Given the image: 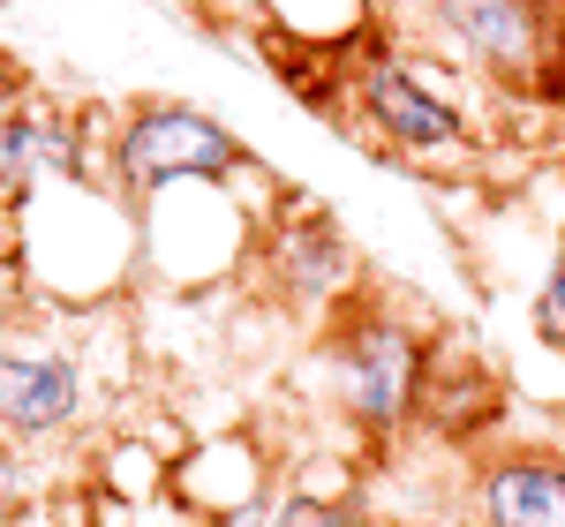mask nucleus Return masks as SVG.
I'll use <instances>...</instances> for the list:
<instances>
[{
	"label": "nucleus",
	"instance_id": "obj_10",
	"mask_svg": "<svg viewBox=\"0 0 565 527\" xmlns=\"http://www.w3.org/2000/svg\"><path fill=\"white\" fill-rule=\"evenodd\" d=\"M53 181H90V143H84V98L31 90L15 114H0V219L31 204Z\"/></svg>",
	"mask_w": 565,
	"mask_h": 527
},
{
	"label": "nucleus",
	"instance_id": "obj_6",
	"mask_svg": "<svg viewBox=\"0 0 565 527\" xmlns=\"http://www.w3.org/2000/svg\"><path fill=\"white\" fill-rule=\"evenodd\" d=\"M136 234H143V294L189 302V294H218L249 279L264 212L226 181H174L136 204Z\"/></svg>",
	"mask_w": 565,
	"mask_h": 527
},
{
	"label": "nucleus",
	"instance_id": "obj_17",
	"mask_svg": "<svg viewBox=\"0 0 565 527\" xmlns=\"http://www.w3.org/2000/svg\"><path fill=\"white\" fill-rule=\"evenodd\" d=\"M385 8H430V0H385Z\"/></svg>",
	"mask_w": 565,
	"mask_h": 527
},
{
	"label": "nucleus",
	"instance_id": "obj_9",
	"mask_svg": "<svg viewBox=\"0 0 565 527\" xmlns=\"http://www.w3.org/2000/svg\"><path fill=\"white\" fill-rule=\"evenodd\" d=\"M460 513L468 527H565V422L543 438H498L468 452L460 467Z\"/></svg>",
	"mask_w": 565,
	"mask_h": 527
},
{
	"label": "nucleus",
	"instance_id": "obj_16",
	"mask_svg": "<svg viewBox=\"0 0 565 527\" xmlns=\"http://www.w3.org/2000/svg\"><path fill=\"white\" fill-rule=\"evenodd\" d=\"M196 8H204L212 23H257L264 31V0H196Z\"/></svg>",
	"mask_w": 565,
	"mask_h": 527
},
{
	"label": "nucleus",
	"instance_id": "obj_3",
	"mask_svg": "<svg viewBox=\"0 0 565 527\" xmlns=\"http://www.w3.org/2000/svg\"><path fill=\"white\" fill-rule=\"evenodd\" d=\"M354 61V129L370 151H385L415 174H460L476 159V98L460 68H445L437 53L392 39V23H377L370 39L348 53Z\"/></svg>",
	"mask_w": 565,
	"mask_h": 527
},
{
	"label": "nucleus",
	"instance_id": "obj_11",
	"mask_svg": "<svg viewBox=\"0 0 565 527\" xmlns=\"http://www.w3.org/2000/svg\"><path fill=\"white\" fill-rule=\"evenodd\" d=\"M385 15L377 0H264V39L317 45V53H354Z\"/></svg>",
	"mask_w": 565,
	"mask_h": 527
},
{
	"label": "nucleus",
	"instance_id": "obj_15",
	"mask_svg": "<svg viewBox=\"0 0 565 527\" xmlns=\"http://www.w3.org/2000/svg\"><path fill=\"white\" fill-rule=\"evenodd\" d=\"M31 68H23V61H15V53H8V45H0V114H15V106H23V98H31Z\"/></svg>",
	"mask_w": 565,
	"mask_h": 527
},
{
	"label": "nucleus",
	"instance_id": "obj_8",
	"mask_svg": "<svg viewBox=\"0 0 565 527\" xmlns=\"http://www.w3.org/2000/svg\"><path fill=\"white\" fill-rule=\"evenodd\" d=\"M242 166H257V151L242 143V129H226L212 106H196V98H129L121 106L114 181H121L129 204L174 189V181H234Z\"/></svg>",
	"mask_w": 565,
	"mask_h": 527
},
{
	"label": "nucleus",
	"instance_id": "obj_14",
	"mask_svg": "<svg viewBox=\"0 0 565 527\" xmlns=\"http://www.w3.org/2000/svg\"><path fill=\"white\" fill-rule=\"evenodd\" d=\"M31 505H39V467H31V452L0 444V527H15V513H31Z\"/></svg>",
	"mask_w": 565,
	"mask_h": 527
},
{
	"label": "nucleus",
	"instance_id": "obj_12",
	"mask_svg": "<svg viewBox=\"0 0 565 527\" xmlns=\"http://www.w3.org/2000/svg\"><path fill=\"white\" fill-rule=\"evenodd\" d=\"M527 332L535 340H551L565 354V234L551 241V257L535 271V294H527Z\"/></svg>",
	"mask_w": 565,
	"mask_h": 527
},
{
	"label": "nucleus",
	"instance_id": "obj_2",
	"mask_svg": "<svg viewBox=\"0 0 565 527\" xmlns=\"http://www.w3.org/2000/svg\"><path fill=\"white\" fill-rule=\"evenodd\" d=\"M437 332H445V324H423L407 302H392L385 287L354 294V302L317 332L324 399H332V415H340L362 444H399L423 422Z\"/></svg>",
	"mask_w": 565,
	"mask_h": 527
},
{
	"label": "nucleus",
	"instance_id": "obj_4",
	"mask_svg": "<svg viewBox=\"0 0 565 527\" xmlns=\"http://www.w3.org/2000/svg\"><path fill=\"white\" fill-rule=\"evenodd\" d=\"M392 39L437 53L498 98H565V15L558 0H430L385 15Z\"/></svg>",
	"mask_w": 565,
	"mask_h": 527
},
{
	"label": "nucleus",
	"instance_id": "obj_5",
	"mask_svg": "<svg viewBox=\"0 0 565 527\" xmlns=\"http://www.w3.org/2000/svg\"><path fill=\"white\" fill-rule=\"evenodd\" d=\"M98 399H106V377L76 309L31 302V294L23 309H0V444L45 452L76 438L98 415Z\"/></svg>",
	"mask_w": 565,
	"mask_h": 527
},
{
	"label": "nucleus",
	"instance_id": "obj_7",
	"mask_svg": "<svg viewBox=\"0 0 565 527\" xmlns=\"http://www.w3.org/2000/svg\"><path fill=\"white\" fill-rule=\"evenodd\" d=\"M249 287H257L279 316L324 332L354 294H370V264H362V249L332 226L324 204L279 196V212H271L264 234H257V257H249Z\"/></svg>",
	"mask_w": 565,
	"mask_h": 527
},
{
	"label": "nucleus",
	"instance_id": "obj_1",
	"mask_svg": "<svg viewBox=\"0 0 565 527\" xmlns=\"http://www.w3.org/2000/svg\"><path fill=\"white\" fill-rule=\"evenodd\" d=\"M0 257L15 264L23 294L53 309H114L143 287L136 204L106 181H53L0 219Z\"/></svg>",
	"mask_w": 565,
	"mask_h": 527
},
{
	"label": "nucleus",
	"instance_id": "obj_13",
	"mask_svg": "<svg viewBox=\"0 0 565 527\" xmlns=\"http://www.w3.org/2000/svg\"><path fill=\"white\" fill-rule=\"evenodd\" d=\"M271 527H385V520H370L362 505H324V497H302V490H287V483H279Z\"/></svg>",
	"mask_w": 565,
	"mask_h": 527
}]
</instances>
